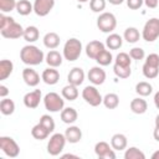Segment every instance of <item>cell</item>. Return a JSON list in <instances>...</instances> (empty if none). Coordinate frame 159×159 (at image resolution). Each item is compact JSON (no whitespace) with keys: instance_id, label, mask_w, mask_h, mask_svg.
Instances as JSON below:
<instances>
[{"instance_id":"30bf717a","label":"cell","mask_w":159,"mask_h":159,"mask_svg":"<svg viewBox=\"0 0 159 159\" xmlns=\"http://www.w3.org/2000/svg\"><path fill=\"white\" fill-rule=\"evenodd\" d=\"M82 98L92 107H97L103 103V97L94 86H86L82 91Z\"/></svg>"},{"instance_id":"5b68a950","label":"cell","mask_w":159,"mask_h":159,"mask_svg":"<svg viewBox=\"0 0 159 159\" xmlns=\"http://www.w3.org/2000/svg\"><path fill=\"white\" fill-rule=\"evenodd\" d=\"M43 104H45V108L48 112L56 113V112H60V111L63 109V107H65V99L58 93L50 92V93H47L43 97Z\"/></svg>"},{"instance_id":"ee69618b","label":"cell","mask_w":159,"mask_h":159,"mask_svg":"<svg viewBox=\"0 0 159 159\" xmlns=\"http://www.w3.org/2000/svg\"><path fill=\"white\" fill-rule=\"evenodd\" d=\"M7 94H9V89H7V87L4 86V84H0V97H1V98H5Z\"/></svg>"},{"instance_id":"7c38bea8","label":"cell","mask_w":159,"mask_h":159,"mask_svg":"<svg viewBox=\"0 0 159 159\" xmlns=\"http://www.w3.org/2000/svg\"><path fill=\"white\" fill-rule=\"evenodd\" d=\"M94 153L99 159H114L116 158L114 149L107 142H98L94 145Z\"/></svg>"},{"instance_id":"277c9868","label":"cell","mask_w":159,"mask_h":159,"mask_svg":"<svg viewBox=\"0 0 159 159\" xmlns=\"http://www.w3.org/2000/svg\"><path fill=\"white\" fill-rule=\"evenodd\" d=\"M143 75L145 78L153 80L159 75V55L150 53L147 56L145 62L143 65Z\"/></svg>"},{"instance_id":"816d5d0a","label":"cell","mask_w":159,"mask_h":159,"mask_svg":"<svg viewBox=\"0 0 159 159\" xmlns=\"http://www.w3.org/2000/svg\"><path fill=\"white\" fill-rule=\"evenodd\" d=\"M78 2H87V1H89V0H77Z\"/></svg>"},{"instance_id":"60d3db41","label":"cell","mask_w":159,"mask_h":159,"mask_svg":"<svg viewBox=\"0 0 159 159\" xmlns=\"http://www.w3.org/2000/svg\"><path fill=\"white\" fill-rule=\"evenodd\" d=\"M129 56L132 60H143L145 57V52L142 47H133L129 50Z\"/></svg>"},{"instance_id":"f546056e","label":"cell","mask_w":159,"mask_h":159,"mask_svg":"<svg viewBox=\"0 0 159 159\" xmlns=\"http://www.w3.org/2000/svg\"><path fill=\"white\" fill-rule=\"evenodd\" d=\"M16 11L19 15L26 16L34 11V4H31L29 0H19L16 4Z\"/></svg>"},{"instance_id":"c3c4849f","label":"cell","mask_w":159,"mask_h":159,"mask_svg":"<svg viewBox=\"0 0 159 159\" xmlns=\"http://www.w3.org/2000/svg\"><path fill=\"white\" fill-rule=\"evenodd\" d=\"M62 158H78V155H73V154H63Z\"/></svg>"},{"instance_id":"4dcf8cb0","label":"cell","mask_w":159,"mask_h":159,"mask_svg":"<svg viewBox=\"0 0 159 159\" xmlns=\"http://www.w3.org/2000/svg\"><path fill=\"white\" fill-rule=\"evenodd\" d=\"M22 37L25 39V41L32 43V42H35V41L39 40V37H40V31H39V29H37L36 26H27V27L25 29V31H24V36H22Z\"/></svg>"},{"instance_id":"e575fe53","label":"cell","mask_w":159,"mask_h":159,"mask_svg":"<svg viewBox=\"0 0 159 159\" xmlns=\"http://www.w3.org/2000/svg\"><path fill=\"white\" fill-rule=\"evenodd\" d=\"M135 92H137L140 97H147V96H149V94L153 92V86H152L149 82H145V81L138 82V83L135 84Z\"/></svg>"},{"instance_id":"ac0fdd59","label":"cell","mask_w":159,"mask_h":159,"mask_svg":"<svg viewBox=\"0 0 159 159\" xmlns=\"http://www.w3.org/2000/svg\"><path fill=\"white\" fill-rule=\"evenodd\" d=\"M104 43L98 41V40H94V41H91L87 43L86 46V55L89 57V58H93L96 60V57L104 50Z\"/></svg>"},{"instance_id":"603a6c76","label":"cell","mask_w":159,"mask_h":159,"mask_svg":"<svg viewBox=\"0 0 159 159\" xmlns=\"http://www.w3.org/2000/svg\"><path fill=\"white\" fill-rule=\"evenodd\" d=\"M45 61L48 65V67H55L56 68V67H58V66L62 65V55L58 51H56V50H51L46 55Z\"/></svg>"},{"instance_id":"6da1fadb","label":"cell","mask_w":159,"mask_h":159,"mask_svg":"<svg viewBox=\"0 0 159 159\" xmlns=\"http://www.w3.org/2000/svg\"><path fill=\"white\" fill-rule=\"evenodd\" d=\"M20 60L29 66L40 65L45 60V53L42 50L36 47L35 45H26L20 51Z\"/></svg>"},{"instance_id":"681fc988","label":"cell","mask_w":159,"mask_h":159,"mask_svg":"<svg viewBox=\"0 0 159 159\" xmlns=\"http://www.w3.org/2000/svg\"><path fill=\"white\" fill-rule=\"evenodd\" d=\"M152 159H159V150H157L152 154Z\"/></svg>"},{"instance_id":"4316f807","label":"cell","mask_w":159,"mask_h":159,"mask_svg":"<svg viewBox=\"0 0 159 159\" xmlns=\"http://www.w3.org/2000/svg\"><path fill=\"white\" fill-rule=\"evenodd\" d=\"M14 71V63L10 60L0 61V81L6 80Z\"/></svg>"},{"instance_id":"8d00e7d4","label":"cell","mask_w":159,"mask_h":159,"mask_svg":"<svg viewBox=\"0 0 159 159\" xmlns=\"http://www.w3.org/2000/svg\"><path fill=\"white\" fill-rule=\"evenodd\" d=\"M124 159H145V154L137 147H130L125 150Z\"/></svg>"},{"instance_id":"7a4b0ae2","label":"cell","mask_w":159,"mask_h":159,"mask_svg":"<svg viewBox=\"0 0 159 159\" xmlns=\"http://www.w3.org/2000/svg\"><path fill=\"white\" fill-rule=\"evenodd\" d=\"M130 63H132V60H130L129 53L119 52L116 56V61H114V66H113V71H114L116 76L119 78H128L132 73Z\"/></svg>"},{"instance_id":"1f68e13d","label":"cell","mask_w":159,"mask_h":159,"mask_svg":"<svg viewBox=\"0 0 159 159\" xmlns=\"http://www.w3.org/2000/svg\"><path fill=\"white\" fill-rule=\"evenodd\" d=\"M0 112L4 116H11L15 112V103L10 98H2L0 102Z\"/></svg>"},{"instance_id":"cb8c5ba5","label":"cell","mask_w":159,"mask_h":159,"mask_svg":"<svg viewBox=\"0 0 159 159\" xmlns=\"http://www.w3.org/2000/svg\"><path fill=\"white\" fill-rule=\"evenodd\" d=\"M127 144H128L127 137L122 133H117L111 138V145L114 150H123L127 148Z\"/></svg>"},{"instance_id":"d590c367","label":"cell","mask_w":159,"mask_h":159,"mask_svg":"<svg viewBox=\"0 0 159 159\" xmlns=\"http://www.w3.org/2000/svg\"><path fill=\"white\" fill-rule=\"evenodd\" d=\"M96 61H97V63H98L99 66H108V65L112 63L113 56H112L111 51H108V50L104 48V50L96 57Z\"/></svg>"},{"instance_id":"ab89813d","label":"cell","mask_w":159,"mask_h":159,"mask_svg":"<svg viewBox=\"0 0 159 159\" xmlns=\"http://www.w3.org/2000/svg\"><path fill=\"white\" fill-rule=\"evenodd\" d=\"M106 0H89V7L93 12H102L106 9Z\"/></svg>"},{"instance_id":"f1b7e54d","label":"cell","mask_w":159,"mask_h":159,"mask_svg":"<svg viewBox=\"0 0 159 159\" xmlns=\"http://www.w3.org/2000/svg\"><path fill=\"white\" fill-rule=\"evenodd\" d=\"M31 135H32L35 139H37V140H43V139H46V138L50 135V132H48L41 123H37L36 125L32 127V129H31Z\"/></svg>"},{"instance_id":"d6a6232c","label":"cell","mask_w":159,"mask_h":159,"mask_svg":"<svg viewBox=\"0 0 159 159\" xmlns=\"http://www.w3.org/2000/svg\"><path fill=\"white\" fill-rule=\"evenodd\" d=\"M123 37L128 43H135L140 39V34H139L137 27H127L125 31H124Z\"/></svg>"},{"instance_id":"9c48e42d","label":"cell","mask_w":159,"mask_h":159,"mask_svg":"<svg viewBox=\"0 0 159 159\" xmlns=\"http://www.w3.org/2000/svg\"><path fill=\"white\" fill-rule=\"evenodd\" d=\"M0 149L9 158H16L20 153V147L11 137H0Z\"/></svg>"},{"instance_id":"484cf974","label":"cell","mask_w":159,"mask_h":159,"mask_svg":"<svg viewBox=\"0 0 159 159\" xmlns=\"http://www.w3.org/2000/svg\"><path fill=\"white\" fill-rule=\"evenodd\" d=\"M122 45H123V39L118 34H111L106 39V46L109 50H118L122 47Z\"/></svg>"},{"instance_id":"2e32d148","label":"cell","mask_w":159,"mask_h":159,"mask_svg":"<svg viewBox=\"0 0 159 159\" xmlns=\"http://www.w3.org/2000/svg\"><path fill=\"white\" fill-rule=\"evenodd\" d=\"M22 80L27 86L36 87L40 83V75L35 70H32L30 67H26V68L22 70Z\"/></svg>"},{"instance_id":"7402d4cb","label":"cell","mask_w":159,"mask_h":159,"mask_svg":"<svg viewBox=\"0 0 159 159\" xmlns=\"http://www.w3.org/2000/svg\"><path fill=\"white\" fill-rule=\"evenodd\" d=\"M148 109V103L145 99L138 97V98H133L130 102V111L135 114H143L145 113Z\"/></svg>"},{"instance_id":"d6986e66","label":"cell","mask_w":159,"mask_h":159,"mask_svg":"<svg viewBox=\"0 0 159 159\" xmlns=\"http://www.w3.org/2000/svg\"><path fill=\"white\" fill-rule=\"evenodd\" d=\"M67 81H68V83L75 84L77 87L80 84H82L83 81H84V72H83V70L81 67H73L70 71L68 76H67Z\"/></svg>"},{"instance_id":"ffe728a7","label":"cell","mask_w":159,"mask_h":159,"mask_svg":"<svg viewBox=\"0 0 159 159\" xmlns=\"http://www.w3.org/2000/svg\"><path fill=\"white\" fill-rule=\"evenodd\" d=\"M65 137L68 143L76 144L82 139V130L76 125H70L65 132Z\"/></svg>"},{"instance_id":"7bdbcfd3","label":"cell","mask_w":159,"mask_h":159,"mask_svg":"<svg viewBox=\"0 0 159 159\" xmlns=\"http://www.w3.org/2000/svg\"><path fill=\"white\" fill-rule=\"evenodd\" d=\"M144 4L149 9H155L159 4V0H144Z\"/></svg>"},{"instance_id":"52a82bcc","label":"cell","mask_w":159,"mask_h":159,"mask_svg":"<svg viewBox=\"0 0 159 159\" xmlns=\"http://www.w3.org/2000/svg\"><path fill=\"white\" fill-rule=\"evenodd\" d=\"M142 37L147 42H154L159 37V19L152 17L145 22L142 31Z\"/></svg>"},{"instance_id":"f6af8a7d","label":"cell","mask_w":159,"mask_h":159,"mask_svg":"<svg viewBox=\"0 0 159 159\" xmlns=\"http://www.w3.org/2000/svg\"><path fill=\"white\" fill-rule=\"evenodd\" d=\"M153 137H154V139L157 142H159V127H155V129L153 132Z\"/></svg>"},{"instance_id":"d4e9b609","label":"cell","mask_w":159,"mask_h":159,"mask_svg":"<svg viewBox=\"0 0 159 159\" xmlns=\"http://www.w3.org/2000/svg\"><path fill=\"white\" fill-rule=\"evenodd\" d=\"M60 41L61 39L56 32H47L43 36V45L50 50H55L56 47H58Z\"/></svg>"},{"instance_id":"ba28073f","label":"cell","mask_w":159,"mask_h":159,"mask_svg":"<svg viewBox=\"0 0 159 159\" xmlns=\"http://www.w3.org/2000/svg\"><path fill=\"white\" fill-rule=\"evenodd\" d=\"M117 26V19L112 12H102L97 17V27L106 34L112 32Z\"/></svg>"},{"instance_id":"8992f818","label":"cell","mask_w":159,"mask_h":159,"mask_svg":"<svg viewBox=\"0 0 159 159\" xmlns=\"http://www.w3.org/2000/svg\"><path fill=\"white\" fill-rule=\"evenodd\" d=\"M67 139L65 137V134L62 133H55L50 137V140L47 143V153L52 157H56V155H60L61 152L65 148V144H66Z\"/></svg>"},{"instance_id":"83f0119b","label":"cell","mask_w":159,"mask_h":159,"mask_svg":"<svg viewBox=\"0 0 159 159\" xmlns=\"http://www.w3.org/2000/svg\"><path fill=\"white\" fill-rule=\"evenodd\" d=\"M61 94H62V97H63L65 99H67V101H75V99H77V97H78L77 86L68 83L67 86H65V87L62 88Z\"/></svg>"},{"instance_id":"5bb4252c","label":"cell","mask_w":159,"mask_h":159,"mask_svg":"<svg viewBox=\"0 0 159 159\" xmlns=\"http://www.w3.org/2000/svg\"><path fill=\"white\" fill-rule=\"evenodd\" d=\"M42 99V93L40 89H34L29 93H26L24 96V104L30 108V109H34V108H37L40 102Z\"/></svg>"},{"instance_id":"44dd1931","label":"cell","mask_w":159,"mask_h":159,"mask_svg":"<svg viewBox=\"0 0 159 159\" xmlns=\"http://www.w3.org/2000/svg\"><path fill=\"white\" fill-rule=\"evenodd\" d=\"M78 113L73 107H67L61 111V120L66 124H72L77 120Z\"/></svg>"},{"instance_id":"b9f144b4","label":"cell","mask_w":159,"mask_h":159,"mask_svg":"<svg viewBox=\"0 0 159 159\" xmlns=\"http://www.w3.org/2000/svg\"><path fill=\"white\" fill-rule=\"evenodd\" d=\"M144 4V0H127V6L132 10H138Z\"/></svg>"},{"instance_id":"3957f363","label":"cell","mask_w":159,"mask_h":159,"mask_svg":"<svg viewBox=\"0 0 159 159\" xmlns=\"http://www.w3.org/2000/svg\"><path fill=\"white\" fill-rule=\"evenodd\" d=\"M81 52H82V42L78 39L72 37L66 41V43L63 46V57L67 61L73 62V61L78 60L81 56Z\"/></svg>"},{"instance_id":"9a60e30c","label":"cell","mask_w":159,"mask_h":159,"mask_svg":"<svg viewBox=\"0 0 159 159\" xmlns=\"http://www.w3.org/2000/svg\"><path fill=\"white\" fill-rule=\"evenodd\" d=\"M88 80L94 86H99L102 83H104L106 81V72L102 67L99 66H96V67H92L89 71H88Z\"/></svg>"},{"instance_id":"8fae6325","label":"cell","mask_w":159,"mask_h":159,"mask_svg":"<svg viewBox=\"0 0 159 159\" xmlns=\"http://www.w3.org/2000/svg\"><path fill=\"white\" fill-rule=\"evenodd\" d=\"M24 31H25V29L16 21H12L6 27L0 29L1 36L5 39H20L24 36Z\"/></svg>"},{"instance_id":"f907efd6","label":"cell","mask_w":159,"mask_h":159,"mask_svg":"<svg viewBox=\"0 0 159 159\" xmlns=\"http://www.w3.org/2000/svg\"><path fill=\"white\" fill-rule=\"evenodd\" d=\"M155 127H159V114L155 117Z\"/></svg>"},{"instance_id":"e0dca14e","label":"cell","mask_w":159,"mask_h":159,"mask_svg":"<svg viewBox=\"0 0 159 159\" xmlns=\"http://www.w3.org/2000/svg\"><path fill=\"white\" fill-rule=\"evenodd\" d=\"M41 80L50 86L56 84L60 81V72L55 68V67H48L46 70H43L42 75H41Z\"/></svg>"},{"instance_id":"7dc6e473","label":"cell","mask_w":159,"mask_h":159,"mask_svg":"<svg viewBox=\"0 0 159 159\" xmlns=\"http://www.w3.org/2000/svg\"><path fill=\"white\" fill-rule=\"evenodd\" d=\"M109 4H112V5H120L124 0H107Z\"/></svg>"},{"instance_id":"74e56055","label":"cell","mask_w":159,"mask_h":159,"mask_svg":"<svg viewBox=\"0 0 159 159\" xmlns=\"http://www.w3.org/2000/svg\"><path fill=\"white\" fill-rule=\"evenodd\" d=\"M39 123H41L50 133H52V132L55 130V120H53V118H52L50 114H43V116H41Z\"/></svg>"},{"instance_id":"f35d334b","label":"cell","mask_w":159,"mask_h":159,"mask_svg":"<svg viewBox=\"0 0 159 159\" xmlns=\"http://www.w3.org/2000/svg\"><path fill=\"white\" fill-rule=\"evenodd\" d=\"M16 0H0V10L1 12H10L12 10H16Z\"/></svg>"},{"instance_id":"bcb514c9","label":"cell","mask_w":159,"mask_h":159,"mask_svg":"<svg viewBox=\"0 0 159 159\" xmlns=\"http://www.w3.org/2000/svg\"><path fill=\"white\" fill-rule=\"evenodd\" d=\"M154 104H155V107L159 109V91L154 94Z\"/></svg>"},{"instance_id":"836d02e7","label":"cell","mask_w":159,"mask_h":159,"mask_svg":"<svg viewBox=\"0 0 159 159\" xmlns=\"http://www.w3.org/2000/svg\"><path fill=\"white\" fill-rule=\"evenodd\" d=\"M103 104L108 109H114L119 106V97L116 93H107L103 97Z\"/></svg>"},{"instance_id":"4fadbf2b","label":"cell","mask_w":159,"mask_h":159,"mask_svg":"<svg viewBox=\"0 0 159 159\" xmlns=\"http://www.w3.org/2000/svg\"><path fill=\"white\" fill-rule=\"evenodd\" d=\"M55 6V0H35L34 1V12L37 16H46Z\"/></svg>"}]
</instances>
